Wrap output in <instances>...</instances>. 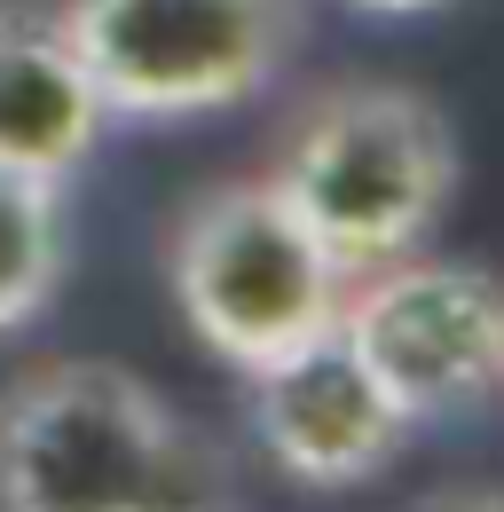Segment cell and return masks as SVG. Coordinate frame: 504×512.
Listing matches in <instances>:
<instances>
[{"label": "cell", "instance_id": "1", "mask_svg": "<svg viewBox=\"0 0 504 512\" xmlns=\"http://www.w3.org/2000/svg\"><path fill=\"white\" fill-rule=\"evenodd\" d=\"M221 457L126 363H40L0 386V512H205Z\"/></svg>", "mask_w": 504, "mask_h": 512}, {"label": "cell", "instance_id": "3", "mask_svg": "<svg viewBox=\"0 0 504 512\" xmlns=\"http://www.w3.org/2000/svg\"><path fill=\"white\" fill-rule=\"evenodd\" d=\"M166 284L189 331L229 363L260 371L268 355L339 323L347 268L323 253L308 221L276 197V182H213L174 213L166 237Z\"/></svg>", "mask_w": 504, "mask_h": 512}, {"label": "cell", "instance_id": "9", "mask_svg": "<svg viewBox=\"0 0 504 512\" xmlns=\"http://www.w3.org/2000/svg\"><path fill=\"white\" fill-rule=\"evenodd\" d=\"M410 512H504V489H489V481H465V489H434V497H418Z\"/></svg>", "mask_w": 504, "mask_h": 512}, {"label": "cell", "instance_id": "12", "mask_svg": "<svg viewBox=\"0 0 504 512\" xmlns=\"http://www.w3.org/2000/svg\"><path fill=\"white\" fill-rule=\"evenodd\" d=\"M0 16H8V0H0Z\"/></svg>", "mask_w": 504, "mask_h": 512}, {"label": "cell", "instance_id": "10", "mask_svg": "<svg viewBox=\"0 0 504 512\" xmlns=\"http://www.w3.org/2000/svg\"><path fill=\"white\" fill-rule=\"evenodd\" d=\"M355 8H371V16H426V8H449V0H355Z\"/></svg>", "mask_w": 504, "mask_h": 512}, {"label": "cell", "instance_id": "7", "mask_svg": "<svg viewBox=\"0 0 504 512\" xmlns=\"http://www.w3.org/2000/svg\"><path fill=\"white\" fill-rule=\"evenodd\" d=\"M111 127L87 64L71 56L56 16H0V158L63 182Z\"/></svg>", "mask_w": 504, "mask_h": 512}, {"label": "cell", "instance_id": "5", "mask_svg": "<svg viewBox=\"0 0 504 512\" xmlns=\"http://www.w3.org/2000/svg\"><path fill=\"white\" fill-rule=\"evenodd\" d=\"M339 331L410 410V426L473 410L504 386V284L489 268L434 253H394L347 276Z\"/></svg>", "mask_w": 504, "mask_h": 512}, {"label": "cell", "instance_id": "8", "mask_svg": "<svg viewBox=\"0 0 504 512\" xmlns=\"http://www.w3.org/2000/svg\"><path fill=\"white\" fill-rule=\"evenodd\" d=\"M63 284V182L0 158V339L24 331Z\"/></svg>", "mask_w": 504, "mask_h": 512}, {"label": "cell", "instance_id": "6", "mask_svg": "<svg viewBox=\"0 0 504 512\" xmlns=\"http://www.w3.org/2000/svg\"><path fill=\"white\" fill-rule=\"evenodd\" d=\"M237 379H245V426L260 457L300 489H355L410 442V410L378 386V371L355 355L339 323H323L315 339Z\"/></svg>", "mask_w": 504, "mask_h": 512}, {"label": "cell", "instance_id": "2", "mask_svg": "<svg viewBox=\"0 0 504 512\" xmlns=\"http://www.w3.org/2000/svg\"><path fill=\"white\" fill-rule=\"evenodd\" d=\"M268 182L323 237V253L363 276L426 245L457 190V142L449 119L410 87H331L284 134Z\"/></svg>", "mask_w": 504, "mask_h": 512}, {"label": "cell", "instance_id": "4", "mask_svg": "<svg viewBox=\"0 0 504 512\" xmlns=\"http://www.w3.org/2000/svg\"><path fill=\"white\" fill-rule=\"evenodd\" d=\"M56 24L111 119H197L284 71L300 0H63Z\"/></svg>", "mask_w": 504, "mask_h": 512}, {"label": "cell", "instance_id": "11", "mask_svg": "<svg viewBox=\"0 0 504 512\" xmlns=\"http://www.w3.org/2000/svg\"><path fill=\"white\" fill-rule=\"evenodd\" d=\"M205 512H237V505H229V497H221V505H205Z\"/></svg>", "mask_w": 504, "mask_h": 512}]
</instances>
